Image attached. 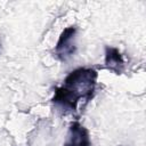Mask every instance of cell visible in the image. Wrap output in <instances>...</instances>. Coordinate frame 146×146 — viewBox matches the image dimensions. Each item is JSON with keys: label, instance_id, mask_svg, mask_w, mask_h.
Masks as SVG:
<instances>
[{"label": "cell", "instance_id": "obj_1", "mask_svg": "<svg viewBox=\"0 0 146 146\" xmlns=\"http://www.w3.org/2000/svg\"><path fill=\"white\" fill-rule=\"evenodd\" d=\"M98 73L90 67H78L70 72L63 84L54 92L52 103L64 111H75L80 100H90L97 83Z\"/></svg>", "mask_w": 146, "mask_h": 146}, {"label": "cell", "instance_id": "obj_2", "mask_svg": "<svg viewBox=\"0 0 146 146\" xmlns=\"http://www.w3.org/2000/svg\"><path fill=\"white\" fill-rule=\"evenodd\" d=\"M76 27L68 26L64 29L60 33L59 39L55 47V55L59 60H67L75 54L76 44H75V36H76Z\"/></svg>", "mask_w": 146, "mask_h": 146}, {"label": "cell", "instance_id": "obj_3", "mask_svg": "<svg viewBox=\"0 0 146 146\" xmlns=\"http://www.w3.org/2000/svg\"><path fill=\"white\" fill-rule=\"evenodd\" d=\"M90 137H89V131L87 128H84L80 122L75 121L72 122L66 140L64 143V146H90Z\"/></svg>", "mask_w": 146, "mask_h": 146}, {"label": "cell", "instance_id": "obj_4", "mask_svg": "<svg viewBox=\"0 0 146 146\" xmlns=\"http://www.w3.org/2000/svg\"><path fill=\"white\" fill-rule=\"evenodd\" d=\"M105 65L108 70L113 71L116 74H121L124 68V59L119 49L114 47L105 48Z\"/></svg>", "mask_w": 146, "mask_h": 146}]
</instances>
